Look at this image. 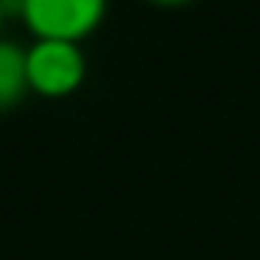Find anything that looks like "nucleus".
I'll list each match as a JSON object with an SVG mask.
<instances>
[{"label": "nucleus", "instance_id": "nucleus-1", "mask_svg": "<svg viewBox=\"0 0 260 260\" xmlns=\"http://www.w3.org/2000/svg\"><path fill=\"white\" fill-rule=\"evenodd\" d=\"M86 79V53L70 40H33L26 46V83L30 92L46 99H63L76 92Z\"/></svg>", "mask_w": 260, "mask_h": 260}, {"label": "nucleus", "instance_id": "nucleus-2", "mask_svg": "<svg viewBox=\"0 0 260 260\" xmlns=\"http://www.w3.org/2000/svg\"><path fill=\"white\" fill-rule=\"evenodd\" d=\"M106 4L109 0H20V13L37 40L83 43L102 23Z\"/></svg>", "mask_w": 260, "mask_h": 260}, {"label": "nucleus", "instance_id": "nucleus-3", "mask_svg": "<svg viewBox=\"0 0 260 260\" xmlns=\"http://www.w3.org/2000/svg\"><path fill=\"white\" fill-rule=\"evenodd\" d=\"M26 92V50L13 40H0V112L13 109Z\"/></svg>", "mask_w": 260, "mask_h": 260}, {"label": "nucleus", "instance_id": "nucleus-4", "mask_svg": "<svg viewBox=\"0 0 260 260\" xmlns=\"http://www.w3.org/2000/svg\"><path fill=\"white\" fill-rule=\"evenodd\" d=\"M152 4H158V7H184V4H191V0H152Z\"/></svg>", "mask_w": 260, "mask_h": 260}, {"label": "nucleus", "instance_id": "nucleus-5", "mask_svg": "<svg viewBox=\"0 0 260 260\" xmlns=\"http://www.w3.org/2000/svg\"><path fill=\"white\" fill-rule=\"evenodd\" d=\"M0 23H4V4H0Z\"/></svg>", "mask_w": 260, "mask_h": 260}]
</instances>
